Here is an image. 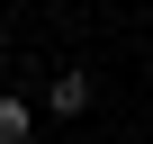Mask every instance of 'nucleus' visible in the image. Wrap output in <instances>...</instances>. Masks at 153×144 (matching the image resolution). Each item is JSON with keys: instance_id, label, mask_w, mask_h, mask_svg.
I'll return each mask as SVG.
<instances>
[{"instance_id": "2", "label": "nucleus", "mask_w": 153, "mask_h": 144, "mask_svg": "<svg viewBox=\"0 0 153 144\" xmlns=\"http://www.w3.org/2000/svg\"><path fill=\"white\" fill-rule=\"evenodd\" d=\"M0 144H27V108L18 99H0Z\"/></svg>"}, {"instance_id": "1", "label": "nucleus", "mask_w": 153, "mask_h": 144, "mask_svg": "<svg viewBox=\"0 0 153 144\" xmlns=\"http://www.w3.org/2000/svg\"><path fill=\"white\" fill-rule=\"evenodd\" d=\"M45 108H54V117H81V108H90V72H63V81L45 90Z\"/></svg>"}]
</instances>
